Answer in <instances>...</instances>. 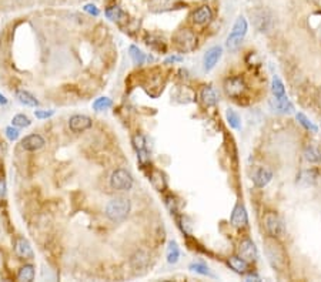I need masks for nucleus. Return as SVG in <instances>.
I'll return each instance as SVG.
<instances>
[{
  "label": "nucleus",
  "mask_w": 321,
  "mask_h": 282,
  "mask_svg": "<svg viewBox=\"0 0 321 282\" xmlns=\"http://www.w3.org/2000/svg\"><path fill=\"white\" fill-rule=\"evenodd\" d=\"M264 251H266V257H267L268 264L277 270V271H283L287 265V255L286 251L281 247V244L278 242L277 238L268 237L264 240Z\"/></svg>",
  "instance_id": "f257e3e1"
},
{
  "label": "nucleus",
  "mask_w": 321,
  "mask_h": 282,
  "mask_svg": "<svg viewBox=\"0 0 321 282\" xmlns=\"http://www.w3.org/2000/svg\"><path fill=\"white\" fill-rule=\"evenodd\" d=\"M130 209H131L130 199L123 198V197H117V198L111 199V201L107 202L106 215L110 221H113V222H120V221L127 218Z\"/></svg>",
  "instance_id": "f03ea898"
},
{
  "label": "nucleus",
  "mask_w": 321,
  "mask_h": 282,
  "mask_svg": "<svg viewBox=\"0 0 321 282\" xmlns=\"http://www.w3.org/2000/svg\"><path fill=\"white\" fill-rule=\"evenodd\" d=\"M247 30H248V24H247V20L243 17V16H240V17H237V20H235L234 26H233V29L230 31V34H228V37H227V49L228 50H231V52H234L237 50L238 47H240V44L241 42L244 40V37H246Z\"/></svg>",
  "instance_id": "7ed1b4c3"
},
{
  "label": "nucleus",
  "mask_w": 321,
  "mask_h": 282,
  "mask_svg": "<svg viewBox=\"0 0 321 282\" xmlns=\"http://www.w3.org/2000/svg\"><path fill=\"white\" fill-rule=\"evenodd\" d=\"M264 228L266 232L268 234V237H273V238H283L284 234H286V225H284V221L281 219V217L276 214V212H267L264 215Z\"/></svg>",
  "instance_id": "20e7f679"
},
{
  "label": "nucleus",
  "mask_w": 321,
  "mask_h": 282,
  "mask_svg": "<svg viewBox=\"0 0 321 282\" xmlns=\"http://www.w3.org/2000/svg\"><path fill=\"white\" fill-rule=\"evenodd\" d=\"M173 43L177 47V50L182 53L193 52L197 46V37L189 29H180L173 36Z\"/></svg>",
  "instance_id": "39448f33"
},
{
  "label": "nucleus",
  "mask_w": 321,
  "mask_h": 282,
  "mask_svg": "<svg viewBox=\"0 0 321 282\" xmlns=\"http://www.w3.org/2000/svg\"><path fill=\"white\" fill-rule=\"evenodd\" d=\"M110 186L117 191H128L133 187V177L128 171L118 168L110 177Z\"/></svg>",
  "instance_id": "423d86ee"
},
{
  "label": "nucleus",
  "mask_w": 321,
  "mask_h": 282,
  "mask_svg": "<svg viewBox=\"0 0 321 282\" xmlns=\"http://www.w3.org/2000/svg\"><path fill=\"white\" fill-rule=\"evenodd\" d=\"M224 92L231 98H240L247 92L246 82L241 77H230L225 80Z\"/></svg>",
  "instance_id": "0eeeda50"
},
{
  "label": "nucleus",
  "mask_w": 321,
  "mask_h": 282,
  "mask_svg": "<svg viewBox=\"0 0 321 282\" xmlns=\"http://www.w3.org/2000/svg\"><path fill=\"white\" fill-rule=\"evenodd\" d=\"M238 255L241 258H244L246 261L248 262H256L258 260V251H257L256 244L253 242L251 240H243L240 244H238Z\"/></svg>",
  "instance_id": "6e6552de"
},
{
  "label": "nucleus",
  "mask_w": 321,
  "mask_h": 282,
  "mask_svg": "<svg viewBox=\"0 0 321 282\" xmlns=\"http://www.w3.org/2000/svg\"><path fill=\"white\" fill-rule=\"evenodd\" d=\"M253 17H254V24H256L258 31L264 33V31L271 30V27H273V14L267 9H260V10L254 11Z\"/></svg>",
  "instance_id": "1a4fd4ad"
},
{
  "label": "nucleus",
  "mask_w": 321,
  "mask_h": 282,
  "mask_svg": "<svg viewBox=\"0 0 321 282\" xmlns=\"http://www.w3.org/2000/svg\"><path fill=\"white\" fill-rule=\"evenodd\" d=\"M221 54H223V49L220 46H214L210 47L207 52L204 53L203 57V67L206 72H210L215 67V64L218 63V60L221 59Z\"/></svg>",
  "instance_id": "9d476101"
},
{
  "label": "nucleus",
  "mask_w": 321,
  "mask_h": 282,
  "mask_svg": "<svg viewBox=\"0 0 321 282\" xmlns=\"http://www.w3.org/2000/svg\"><path fill=\"white\" fill-rule=\"evenodd\" d=\"M231 225L237 228V230H243L246 228L248 224V215H247L246 207L243 204H237L231 212Z\"/></svg>",
  "instance_id": "9b49d317"
},
{
  "label": "nucleus",
  "mask_w": 321,
  "mask_h": 282,
  "mask_svg": "<svg viewBox=\"0 0 321 282\" xmlns=\"http://www.w3.org/2000/svg\"><path fill=\"white\" fill-rule=\"evenodd\" d=\"M92 118L87 115L76 114L73 117H70L69 120V127L73 133H83L86 130H89L92 127Z\"/></svg>",
  "instance_id": "f8f14e48"
},
{
  "label": "nucleus",
  "mask_w": 321,
  "mask_h": 282,
  "mask_svg": "<svg viewBox=\"0 0 321 282\" xmlns=\"http://www.w3.org/2000/svg\"><path fill=\"white\" fill-rule=\"evenodd\" d=\"M270 105L276 113H280V114H291V113H294V105L291 104V101H290L287 95L280 97V98H276V97L271 98Z\"/></svg>",
  "instance_id": "ddd939ff"
},
{
  "label": "nucleus",
  "mask_w": 321,
  "mask_h": 282,
  "mask_svg": "<svg viewBox=\"0 0 321 282\" xmlns=\"http://www.w3.org/2000/svg\"><path fill=\"white\" fill-rule=\"evenodd\" d=\"M14 252L19 258H23V260H32L33 258V250L30 247V242L23 237H19L14 240Z\"/></svg>",
  "instance_id": "4468645a"
},
{
  "label": "nucleus",
  "mask_w": 321,
  "mask_h": 282,
  "mask_svg": "<svg viewBox=\"0 0 321 282\" xmlns=\"http://www.w3.org/2000/svg\"><path fill=\"white\" fill-rule=\"evenodd\" d=\"M271 180H273V171L267 167H258L253 173V183L258 188L266 187Z\"/></svg>",
  "instance_id": "2eb2a0df"
},
{
  "label": "nucleus",
  "mask_w": 321,
  "mask_h": 282,
  "mask_svg": "<svg viewBox=\"0 0 321 282\" xmlns=\"http://www.w3.org/2000/svg\"><path fill=\"white\" fill-rule=\"evenodd\" d=\"M212 19H213V11H212V9L207 4L200 6L199 9H196V10L193 11V21L196 24L204 26V24L210 23Z\"/></svg>",
  "instance_id": "dca6fc26"
},
{
  "label": "nucleus",
  "mask_w": 321,
  "mask_h": 282,
  "mask_svg": "<svg viewBox=\"0 0 321 282\" xmlns=\"http://www.w3.org/2000/svg\"><path fill=\"white\" fill-rule=\"evenodd\" d=\"M227 264H228V267H230L233 271L237 272V274H240V275H246V274H248V272H251L248 261H246L244 258H241L240 255L230 257V258H228V261H227Z\"/></svg>",
  "instance_id": "f3484780"
},
{
  "label": "nucleus",
  "mask_w": 321,
  "mask_h": 282,
  "mask_svg": "<svg viewBox=\"0 0 321 282\" xmlns=\"http://www.w3.org/2000/svg\"><path fill=\"white\" fill-rule=\"evenodd\" d=\"M44 146V138L39 134H30L21 140V148L26 151H36Z\"/></svg>",
  "instance_id": "a211bd4d"
},
{
  "label": "nucleus",
  "mask_w": 321,
  "mask_h": 282,
  "mask_svg": "<svg viewBox=\"0 0 321 282\" xmlns=\"http://www.w3.org/2000/svg\"><path fill=\"white\" fill-rule=\"evenodd\" d=\"M200 100L206 107H212V105L217 104L218 97H217V93L212 86H206L200 93Z\"/></svg>",
  "instance_id": "6ab92c4d"
},
{
  "label": "nucleus",
  "mask_w": 321,
  "mask_h": 282,
  "mask_svg": "<svg viewBox=\"0 0 321 282\" xmlns=\"http://www.w3.org/2000/svg\"><path fill=\"white\" fill-rule=\"evenodd\" d=\"M106 16L107 19H110L111 21H116V23H123V21L128 20L127 13H124L121 7L118 6H110L106 9Z\"/></svg>",
  "instance_id": "aec40b11"
},
{
  "label": "nucleus",
  "mask_w": 321,
  "mask_h": 282,
  "mask_svg": "<svg viewBox=\"0 0 321 282\" xmlns=\"http://www.w3.org/2000/svg\"><path fill=\"white\" fill-rule=\"evenodd\" d=\"M317 171L316 170H304L300 173V176L297 177V183L300 186H304V187H310V186H314L316 181H317Z\"/></svg>",
  "instance_id": "412c9836"
},
{
  "label": "nucleus",
  "mask_w": 321,
  "mask_h": 282,
  "mask_svg": "<svg viewBox=\"0 0 321 282\" xmlns=\"http://www.w3.org/2000/svg\"><path fill=\"white\" fill-rule=\"evenodd\" d=\"M304 158L310 164H319L321 163V150L314 144H309L304 148Z\"/></svg>",
  "instance_id": "4be33fe9"
},
{
  "label": "nucleus",
  "mask_w": 321,
  "mask_h": 282,
  "mask_svg": "<svg viewBox=\"0 0 321 282\" xmlns=\"http://www.w3.org/2000/svg\"><path fill=\"white\" fill-rule=\"evenodd\" d=\"M16 98L20 101L21 104L27 105V107H37L39 105L37 98L29 92H26V90H17L16 92Z\"/></svg>",
  "instance_id": "5701e85b"
},
{
  "label": "nucleus",
  "mask_w": 321,
  "mask_h": 282,
  "mask_svg": "<svg viewBox=\"0 0 321 282\" xmlns=\"http://www.w3.org/2000/svg\"><path fill=\"white\" fill-rule=\"evenodd\" d=\"M131 265L134 270H144L147 265H149V255L143 251L136 252L133 257H131Z\"/></svg>",
  "instance_id": "b1692460"
},
{
  "label": "nucleus",
  "mask_w": 321,
  "mask_h": 282,
  "mask_svg": "<svg viewBox=\"0 0 321 282\" xmlns=\"http://www.w3.org/2000/svg\"><path fill=\"white\" fill-rule=\"evenodd\" d=\"M180 258V248L176 241H170L167 245V262L176 264Z\"/></svg>",
  "instance_id": "393cba45"
},
{
  "label": "nucleus",
  "mask_w": 321,
  "mask_h": 282,
  "mask_svg": "<svg viewBox=\"0 0 321 282\" xmlns=\"http://www.w3.org/2000/svg\"><path fill=\"white\" fill-rule=\"evenodd\" d=\"M34 267L30 265V264H27V265H24V267H21L20 271L17 274V280L19 281H24V282H32L34 280Z\"/></svg>",
  "instance_id": "a878e982"
},
{
  "label": "nucleus",
  "mask_w": 321,
  "mask_h": 282,
  "mask_svg": "<svg viewBox=\"0 0 321 282\" xmlns=\"http://www.w3.org/2000/svg\"><path fill=\"white\" fill-rule=\"evenodd\" d=\"M150 181H151L153 187L156 188L157 191H164V188H166V180H164V176L161 174L160 171H153L151 176H150Z\"/></svg>",
  "instance_id": "bb28decb"
},
{
  "label": "nucleus",
  "mask_w": 321,
  "mask_h": 282,
  "mask_svg": "<svg viewBox=\"0 0 321 282\" xmlns=\"http://www.w3.org/2000/svg\"><path fill=\"white\" fill-rule=\"evenodd\" d=\"M271 92H273V95H274L276 98H280V97H284V95H286L284 84H283V82L280 80V77H277V76L273 77V82H271Z\"/></svg>",
  "instance_id": "cd10ccee"
},
{
  "label": "nucleus",
  "mask_w": 321,
  "mask_h": 282,
  "mask_svg": "<svg viewBox=\"0 0 321 282\" xmlns=\"http://www.w3.org/2000/svg\"><path fill=\"white\" fill-rule=\"evenodd\" d=\"M128 53H130V57H131V60L134 62V64H144L146 62V54L140 50L137 46H130L128 47Z\"/></svg>",
  "instance_id": "c85d7f7f"
},
{
  "label": "nucleus",
  "mask_w": 321,
  "mask_h": 282,
  "mask_svg": "<svg viewBox=\"0 0 321 282\" xmlns=\"http://www.w3.org/2000/svg\"><path fill=\"white\" fill-rule=\"evenodd\" d=\"M225 117H227V123L231 128L234 130H240L241 128V120H240V115L235 113L234 110L228 108L227 113H225Z\"/></svg>",
  "instance_id": "c756f323"
},
{
  "label": "nucleus",
  "mask_w": 321,
  "mask_h": 282,
  "mask_svg": "<svg viewBox=\"0 0 321 282\" xmlns=\"http://www.w3.org/2000/svg\"><path fill=\"white\" fill-rule=\"evenodd\" d=\"M146 43L149 44L153 50H156V52H166V44H164V40H163V39L154 37V36H149V37L146 39Z\"/></svg>",
  "instance_id": "7c9ffc66"
},
{
  "label": "nucleus",
  "mask_w": 321,
  "mask_h": 282,
  "mask_svg": "<svg viewBox=\"0 0 321 282\" xmlns=\"http://www.w3.org/2000/svg\"><path fill=\"white\" fill-rule=\"evenodd\" d=\"M171 3H173V0H151L150 1V7H151V10L156 11L170 10Z\"/></svg>",
  "instance_id": "2f4dec72"
},
{
  "label": "nucleus",
  "mask_w": 321,
  "mask_h": 282,
  "mask_svg": "<svg viewBox=\"0 0 321 282\" xmlns=\"http://www.w3.org/2000/svg\"><path fill=\"white\" fill-rule=\"evenodd\" d=\"M296 117H297V120H299L300 124L303 125V127H304L306 130H309V131H311V133H317V131H319L317 125L314 124V123L311 121V120L309 118V117H307V115H304L303 113H299V114L296 115Z\"/></svg>",
  "instance_id": "473e14b6"
},
{
  "label": "nucleus",
  "mask_w": 321,
  "mask_h": 282,
  "mask_svg": "<svg viewBox=\"0 0 321 282\" xmlns=\"http://www.w3.org/2000/svg\"><path fill=\"white\" fill-rule=\"evenodd\" d=\"M113 105V101L108 98V97H99L93 101V108L96 111H103V110H107Z\"/></svg>",
  "instance_id": "72a5a7b5"
},
{
  "label": "nucleus",
  "mask_w": 321,
  "mask_h": 282,
  "mask_svg": "<svg viewBox=\"0 0 321 282\" xmlns=\"http://www.w3.org/2000/svg\"><path fill=\"white\" fill-rule=\"evenodd\" d=\"M11 123L14 127H29V125L32 124V121H30V118L27 117V115L24 114H17L13 117V120H11Z\"/></svg>",
  "instance_id": "f704fd0d"
},
{
  "label": "nucleus",
  "mask_w": 321,
  "mask_h": 282,
  "mask_svg": "<svg viewBox=\"0 0 321 282\" xmlns=\"http://www.w3.org/2000/svg\"><path fill=\"white\" fill-rule=\"evenodd\" d=\"M131 143H133V147H134V150H136L137 153L146 148V138H144L143 134H140V133H137V134H134V136H133Z\"/></svg>",
  "instance_id": "c9c22d12"
},
{
  "label": "nucleus",
  "mask_w": 321,
  "mask_h": 282,
  "mask_svg": "<svg viewBox=\"0 0 321 282\" xmlns=\"http://www.w3.org/2000/svg\"><path fill=\"white\" fill-rule=\"evenodd\" d=\"M192 271L197 272V274H202V275H212L210 271H209V268L204 265V264H200V262H193L190 264V267H189Z\"/></svg>",
  "instance_id": "e433bc0d"
},
{
  "label": "nucleus",
  "mask_w": 321,
  "mask_h": 282,
  "mask_svg": "<svg viewBox=\"0 0 321 282\" xmlns=\"http://www.w3.org/2000/svg\"><path fill=\"white\" fill-rule=\"evenodd\" d=\"M19 134H20V131H19L17 128H14V127H7V128H6V136H7V138H9L10 141L17 140V138H19Z\"/></svg>",
  "instance_id": "4c0bfd02"
},
{
  "label": "nucleus",
  "mask_w": 321,
  "mask_h": 282,
  "mask_svg": "<svg viewBox=\"0 0 321 282\" xmlns=\"http://www.w3.org/2000/svg\"><path fill=\"white\" fill-rule=\"evenodd\" d=\"M54 114L53 110H36L34 111V115H36V118H49V117H52Z\"/></svg>",
  "instance_id": "58836bf2"
},
{
  "label": "nucleus",
  "mask_w": 321,
  "mask_h": 282,
  "mask_svg": "<svg viewBox=\"0 0 321 282\" xmlns=\"http://www.w3.org/2000/svg\"><path fill=\"white\" fill-rule=\"evenodd\" d=\"M83 9H85V11H87L89 14H92V16H99V14H100V11H99V9H97L95 4H86Z\"/></svg>",
  "instance_id": "ea45409f"
},
{
  "label": "nucleus",
  "mask_w": 321,
  "mask_h": 282,
  "mask_svg": "<svg viewBox=\"0 0 321 282\" xmlns=\"http://www.w3.org/2000/svg\"><path fill=\"white\" fill-rule=\"evenodd\" d=\"M6 189H7L6 188V181L0 178V201L6 197Z\"/></svg>",
  "instance_id": "a19ab883"
},
{
  "label": "nucleus",
  "mask_w": 321,
  "mask_h": 282,
  "mask_svg": "<svg viewBox=\"0 0 321 282\" xmlns=\"http://www.w3.org/2000/svg\"><path fill=\"white\" fill-rule=\"evenodd\" d=\"M183 57L182 56H170L169 59H166V64H171V63H176V62H182Z\"/></svg>",
  "instance_id": "79ce46f5"
},
{
  "label": "nucleus",
  "mask_w": 321,
  "mask_h": 282,
  "mask_svg": "<svg viewBox=\"0 0 321 282\" xmlns=\"http://www.w3.org/2000/svg\"><path fill=\"white\" fill-rule=\"evenodd\" d=\"M0 104H7V98L0 93Z\"/></svg>",
  "instance_id": "37998d69"
}]
</instances>
